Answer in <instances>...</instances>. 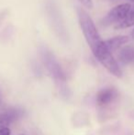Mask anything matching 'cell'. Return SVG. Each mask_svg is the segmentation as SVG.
Returning a JSON list of instances; mask_svg holds the SVG:
<instances>
[{"instance_id": "8992f818", "label": "cell", "mask_w": 134, "mask_h": 135, "mask_svg": "<svg viewBox=\"0 0 134 135\" xmlns=\"http://www.w3.org/2000/svg\"><path fill=\"white\" fill-rule=\"evenodd\" d=\"M130 41L129 37L128 36H124V35H120V36H116V37H113L111 39L106 41V44H107V48L111 51V52H114L117 51L118 48L122 46V45L128 43Z\"/></svg>"}, {"instance_id": "52a82bcc", "label": "cell", "mask_w": 134, "mask_h": 135, "mask_svg": "<svg viewBox=\"0 0 134 135\" xmlns=\"http://www.w3.org/2000/svg\"><path fill=\"white\" fill-rule=\"evenodd\" d=\"M118 59L124 64H130L134 61V48L131 46H127L121 49L118 54Z\"/></svg>"}, {"instance_id": "277c9868", "label": "cell", "mask_w": 134, "mask_h": 135, "mask_svg": "<svg viewBox=\"0 0 134 135\" xmlns=\"http://www.w3.org/2000/svg\"><path fill=\"white\" fill-rule=\"evenodd\" d=\"M118 96V91L114 87L103 88L97 94L96 99L98 106H106L113 101Z\"/></svg>"}, {"instance_id": "7a4b0ae2", "label": "cell", "mask_w": 134, "mask_h": 135, "mask_svg": "<svg viewBox=\"0 0 134 135\" xmlns=\"http://www.w3.org/2000/svg\"><path fill=\"white\" fill-rule=\"evenodd\" d=\"M39 55H41V61L43 62L44 65L49 70L52 75L58 79H65L64 74L62 70L60 64H58L57 60L55 59L54 55L51 51H49L46 47H41L39 49Z\"/></svg>"}, {"instance_id": "7c38bea8", "label": "cell", "mask_w": 134, "mask_h": 135, "mask_svg": "<svg viewBox=\"0 0 134 135\" xmlns=\"http://www.w3.org/2000/svg\"><path fill=\"white\" fill-rule=\"evenodd\" d=\"M130 1H131V2H134V0H130Z\"/></svg>"}, {"instance_id": "9c48e42d", "label": "cell", "mask_w": 134, "mask_h": 135, "mask_svg": "<svg viewBox=\"0 0 134 135\" xmlns=\"http://www.w3.org/2000/svg\"><path fill=\"white\" fill-rule=\"evenodd\" d=\"M78 1L87 8H92L93 7V0H78Z\"/></svg>"}, {"instance_id": "5b68a950", "label": "cell", "mask_w": 134, "mask_h": 135, "mask_svg": "<svg viewBox=\"0 0 134 135\" xmlns=\"http://www.w3.org/2000/svg\"><path fill=\"white\" fill-rule=\"evenodd\" d=\"M19 113L17 109H10L6 110L5 112L0 114V128L3 127H8L14 120L18 119Z\"/></svg>"}, {"instance_id": "6da1fadb", "label": "cell", "mask_w": 134, "mask_h": 135, "mask_svg": "<svg viewBox=\"0 0 134 135\" xmlns=\"http://www.w3.org/2000/svg\"><path fill=\"white\" fill-rule=\"evenodd\" d=\"M77 12H78V20L81 30L94 56L111 75L118 78H121V69L113 56L111 51L107 48L106 41L102 40L92 18L86 10L82 8H79Z\"/></svg>"}, {"instance_id": "8fae6325", "label": "cell", "mask_w": 134, "mask_h": 135, "mask_svg": "<svg viewBox=\"0 0 134 135\" xmlns=\"http://www.w3.org/2000/svg\"><path fill=\"white\" fill-rule=\"evenodd\" d=\"M131 37H132L133 39H134V28H133V30H132V31H131Z\"/></svg>"}, {"instance_id": "4fadbf2b", "label": "cell", "mask_w": 134, "mask_h": 135, "mask_svg": "<svg viewBox=\"0 0 134 135\" xmlns=\"http://www.w3.org/2000/svg\"><path fill=\"white\" fill-rule=\"evenodd\" d=\"M22 135H23V134H22Z\"/></svg>"}, {"instance_id": "30bf717a", "label": "cell", "mask_w": 134, "mask_h": 135, "mask_svg": "<svg viewBox=\"0 0 134 135\" xmlns=\"http://www.w3.org/2000/svg\"><path fill=\"white\" fill-rule=\"evenodd\" d=\"M11 131L8 127H3L0 128V135H10Z\"/></svg>"}, {"instance_id": "3957f363", "label": "cell", "mask_w": 134, "mask_h": 135, "mask_svg": "<svg viewBox=\"0 0 134 135\" xmlns=\"http://www.w3.org/2000/svg\"><path fill=\"white\" fill-rule=\"evenodd\" d=\"M131 8V6L128 3L116 6L111 10H109L108 13L104 17L103 20H102V24L105 26H109L111 24L118 23L127 16Z\"/></svg>"}, {"instance_id": "ba28073f", "label": "cell", "mask_w": 134, "mask_h": 135, "mask_svg": "<svg viewBox=\"0 0 134 135\" xmlns=\"http://www.w3.org/2000/svg\"><path fill=\"white\" fill-rule=\"evenodd\" d=\"M134 26V7L133 8H131L130 12L127 14V16L118 23L116 24L115 28L117 30H122V28H128Z\"/></svg>"}]
</instances>
